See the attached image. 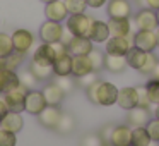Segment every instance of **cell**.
I'll use <instances>...</instances> for the list:
<instances>
[{
  "instance_id": "4fadbf2b",
  "label": "cell",
  "mask_w": 159,
  "mask_h": 146,
  "mask_svg": "<svg viewBox=\"0 0 159 146\" xmlns=\"http://www.w3.org/2000/svg\"><path fill=\"white\" fill-rule=\"evenodd\" d=\"M62 114L63 112L57 105H46L41 110V114H38V120L46 129H55L58 120H60V117H62Z\"/></svg>"
},
{
  "instance_id": "30bf717a",
  "label": "cell",
  "mask_w": 159,
  "mask_h": 146,
  "mask_svg": "<svg viewBox=\"0 0 159 146\" xmlns=\"http://www.w3.org/2000/svg\"><path fill=\"white\" fill-rule=\"evenodd\" d=\"M151 119H152V114L149 110V107H142V105H137L132 110H128V115H127L128 125H132V127H145Z\"/></svg>"
},
{
  "instance_id": "d6a6232c",
  "label": "cell",
  "mask_w": 159,
  "mask_h": 146,
  "mask_svg": "<svg viewBox=\"0 0 159 146\" xmlns=\"http://www.w3.org/2000/svg\"><path fill=\"white\" fill-rule=\"evenodd\" d=\"M145 90H147V96L151 100L152 105H157L159 103V81L157 79H149L145 83Z\"/></svg>"
},
{
  "instance_id": "e0dca14e",
  "label": "cell",
  "mask_w": 159,
  "mask_h": 146,
  "mask_svg": "<svg viewBox=\"0 0 159 146\" xmlns=\"http://www.w3.org/2000/svg\"><path fill=\"white\" fill-rule=\"evenodd\" d=\"M55 59H57V53H55V48H53L52 43H41L34 50L31 60H34L38 64H43V66H53Z\"/></svg>"
},
{
  "instance_id": "cb8c5ba5",
  "label": "cell",
  "mask_w": 159,
  "mask_h": 146,
  "mask_svg": "<svg viewBox=\"0 0 159 146\" xmlns=\"http://www.w3.org/2000/svg\"><path fill=\"white\" fill-rule=\"evenodd\" d=\"M145 57H147V52L137 48V46H130V50L127 52L125 59H127L128 67H132V69H135V71H140L142 66H144V62H145Z\"/></svg>"
},
{
  "instance_id": "ba28073f",
  "label": "cell",
  "mask_w": 159,
  "mask_h": 146,
  "mask_svg": "<svg viewBox=\"0 0 159 146\" xmlns=\"http://www.w3.org/2000/svg\"><path fill=\"white\" fill-rule=\"evenodd\" d=\"M108 28H110L111 36H127L128 33H135L134 21H130V17H110L108 21Z\"/></svg>"
},
{
  "instance_id": "7dc6e473",
  "label": "cell",
  "mask_w": 159,
  "mask_h": 146,
  "mask_svg": "<svg viewBox=\"0 0 159 146\" xmlns=\"http://www.w3.org/2000/svg\"><path fill=\"white\" fill-rule=\"evenodd\" d=\"M154 117H156V119H159V103L156 105V108H154Z\"/></svg>"
},
{
  "instance_id": "8fae6325",
  "label": "cell",
  "mask_w": 159,
  "mask_h": 146,
  "mask_svg": "<svg viewBox=\"0 0 159 146\" xmlns=\"http://www.w3.org/2000/svg\"><path fill=\"white\" fill-rule=\"evenodd\" d=\"M12 43H14V50L28 53L34 43V35L29 29H16L12 33Z\"/></svg>"
},
{
  "instance_id": "f907efd6",
  "label": "cell",
  "mask_w": 159,
  "mask_h": 146,
  "mask_svg": "<svg viewBox=\"0 0 159 146\" xmlns=\"http://www.w3.org/2000/svg\"><path fill=\"white\" fill-rule=\"evenodd\" d=\"M156 12H157V22H159V9H157V11H156Z\"/></svg>"
},
{
  "instance_id": "74e56055",
  "label": "cell",
  "mask_w": 159,
  "mask_h": 146,
  "mask_svg": "<svg viewBox=\"0 0 159 146\" xmlns=\"http://www.w3.org/2000/svg\"><path fill=\"white\" fill-rule=\"evenodd\" d=\"M98 81V76H96V72H89V74H84V76H79V77H75V84L79 88H82V90H87L89 86H93L94 83Z\"/></svg>"
},
{
  "instance_id": "f1b7e54d",
  "label": "cell",
  "mask_w": 159,
  "mask_h": 146,
  "mask_svg": "<svg viewBox=\"0 0 159 146\" xmlns=\"http://www.w3.org/2000/svg\"><path fill=\"white\" fill-rule=\"evenodd\" d=\"M19 81H21V84L26 88V90H38V84L41 83V81L38 79V77L34 76V74L31 72V69H26V71H22L21 74H19Z\"/></svg>"
},
{
  "instance_id": "836d02e7",
  "label": "cell",
  "mask_w": 159,
  "mask_h": 146,
  "mask_svg": "<svg viewBox=\"0 0 159 146\" xmlns=\"http://www.w3.org/2000/svg\"><path fill=\"white\" fill-rule=\"evenodd\" d=\"M63 2H65L67 9H69V14H82L89 7L87 0H63Z\"/></svg>"
},
{
  "instance_id": "ffe728a7",
  "label": "cell",
  "mask_w": 159,
  "mask_h": 146,
  "mask_svg": "<svg viewBox=\"0 0 159 146\" xmlns=\"http://www.w3.org/2000/svg\"><path fill=\"white\" fill-rule=\"evenodd\" d=\"M110 28H108V22L99 21V19H94L93 28H91L89 38L93 40V43H106L110 40Z\"/></svg>"
},
{
  "instance_id": "7bdbcfd3",
  "label": "cell",
  "mask_w": 159,
  "mask_h": 146,
  "mask_svg": "<svg viewBox=\"0 0 159 146\" xmlns=\"http://www.w3.org/2000/svg\"><path fill=\"white\" fill-rule=\"evenodd\" d=\"M106 4H108V0H87V5H89L91 9H99Z\"/></svg>"
},
{
  "instance_id": "ac0fdd59",
  "label": "cell",
  "mask_w": 159,
  "mask_h": 146,
  "mask_svg": "<svg viewBox=\"0 0 159 146\" xmlns=\"http://www.w3.org/2000/svg\"><path fill=\"white\" fill-rule=\"evenodd\" d=\"M132 125H115L111 132L110 144L113 146H130L132 144Z\"/></svg>"
},
{
  "instance_id": "4316f807",
  "label": "cell",
  "mask_w": 159,
  "mask_h": 146,
  "mask_svg": "<svg viewBox=\"0 0 159 146\" xmlns=\"http://www.w3.org/2000/svg\"><path fill=\"white\" fill-rule=\"evenodd\" d=\"M29 69H31V72L34 74L39 81H48L50 77L53 76V67L52 66H43V64L34 62V60H31Z\"/></svg>"
},
{
  "instance_id": "6da1fadb",
  "label": "cell",
  "mask_w": 159,
  "mask_h": 146,
  "mask_svg": "<svg viewBox=\"0 0 159 146\" xmlns=\"http://www.w3.org/2000/svg\"><path fill=\"white\" fill-rule=\"evenodd\" d=\"M87 98L91 103L94 105H101V107H111L116 103L118 98V88L113 83L108 81H99L98 79L93 86H89L86 90Z\"/></svg>"
},
{
  "instance_id": "9a60e30c",
  "label": "cell",
  "mask_w": 159,
  "mask_h": 146,
  "mask_svg": "<svg viewBox=\"0 0 159 146\" xmlns=\"http://www.w3.org/2000/svg\"><path fill=\"white\" fill-rule=\"evenodd\" d=\"M67 48L72 55H89V52L94 48V43L87 36H72V40L67 43Z\"/></svg>"
},
{
  "instance_id": "f35d334b",
  "label": "cell",
  "mask_w": 159,
  "mask_h": 146,
  "mask_svg": "<svg viewBox=\"0 0 159 146\" xmlns=\"http://www.w3.org/2000/svg\"><path fill=\"white\" fill-rule=\"evenodd\" d=\"M16 144H17L16 132H11L7 129L0 127V146H16Z\"/></svg>"
},
{
  "instance_id": "f6af8a7d",
  "label": "cell",
  "mask_w": 159,
  "mask_h": 146,
  "mask_svg": "<svg viewBox=\"0 0 159 146\" xmlns=\"http://www.w3.org/2000/svg\"><path fill=\"white\" fill-rule=\"evenodd\" d=\"M147 2V7L149 9H154V11H157L159 9V0H145Z\"/></svg>"
},
{
  "instance_id": "484cf974",
  "label": "cell",
  "mask_w": 159,
  "mask_h": 146,
  "mask_svg": "<svg viewBox=\"0 0 159 146\" xmlns=\"http://www.w3.org/2000/svg\"><path fill=\"white\" fill-rule=\"evenodd\" d=\"M152 139L145 127H134L132 131V146H151Z\"/></svg>"
},
{
  "instance_id": "5bb4252c",
  "label": "cell",
  "mask_w": 159,
  "mask_h": 146,
  "mask_svg": "<svg viewBox=\"0 0 159 146\" xmlns=\"http://www.w3.org/2000/svg\"><path fill=\"white\" fill-rule=\"evenodd\" d=\"M45 16H46V19H50V21L62 22V21H65V19L69 17V9H67V5H65L63 0H53V2L46 4Z\"/></svg>"
},
{
  "instance_id": "1f68e13d",
  "label": "cell",
  "mask_w": 159,
  "mask_h": 146,
  "mask_svg": "<svg viewBox=\"0 0 159 146\" xmlns=\"http://www.w3.org/2000/svg\"><path fill=\"white\" fill-rule=\"evenodd\" d=\"M24 57H26V53L14 50L11 55L4 59L5 60V67H7V69H11V71H17L19 67L22 66V62H24Z\"/></svg>"
},
{
  "instance_id": "4dcf8cb0",
  "label": "cell",
  "mask_w": 159,
  "mask_h": 146,
  "mask_svg": "<svg viewBox=\"0 0 159 146\" xmlns=\"http://www.w3.org/2000/svg\"><path fill=\"white\" fill-rule=\"evenodd\" d=\"M104 55H106V52H103V50L99 48H93L89 52V60L91 64H93V71L94 72H98V71H101L104 67Z\"/></svg>"
},
{
  "instance_id": "603a6c76",
  "label": "cell",
  "mask_w": 159,
  "mask_h": 146,
  "mask_svg": "<svg viewBox=\"0 0 159 146\" xmlns=\"http://www.w3.org/2000/svg\"><path fill=\"white\" fill-rule=\"evenodd\" d=\"M22 125H24V120H22L21 114L11 112V110H9V114L2 119V122H0V127L2 129H7V131H11V132H16V134L21 132Z\"/></svg>"
},
{
  "instance_id": "816d5d0a",
  "label": "cell",
  "mask_w": 159,
  "mask_h": 146,
  "mask_svg": "<svg viewBox=\"0 0 159 146\" xmlns=\"http://www.w3.org/2000/svg\"><path fill=\"white\" fill-rule=\"evenodd\" d=\"M104 146H113V144H104Z\"/></svg>"
},
{
  "instance_id": "8d00e7d4",
  "label": "cell",
  "mask_w": 159,
  "mask_h": 146,
  "mask_svg": "<svg viewBox=\"0 0 159 146\" xmlns=\"http://www.w3.org/2000/svg\"><path fill=\"white\" fill-rule=\"evenodd\" d=\"M156 64H157V57L154 55V52H147V57H145V62L142 66V69L139 71L140 74H145V76H151L152 71H154Z\"/></svg>"
},
{
  "instance_id": "d4e9b609",
  "label": "cell",
  "mask_w": 159,
  "mask_h": 146,
  "mask_svg": "<svg viewBox=\"0 0 159 146\" xmlns=\"http://www.w3.org/2000/svg\"><path fill=\"white\" fill-rule=\"evenodd\" d=\"M127 59L121 55H110L106 53L104 55V69L110 71V72H121V71L127 69Z\"/></svg>"
},
{
  "instance_id": "d590c367",
  "label": "cell",
  "mask_w": 159,
  "mask_h": 146,
  "mask_svg": "<svg viewBox=\"0 0 159 146\" xmlns=\"http://www.w3.org/2000/svg\"><path fill=\"white\" fill-rule=\"evenodd\" d=\"M80 146H104V141L99 132H89L82 138Z\"/></svg>"
},
{
  "instance_id": "7c38bea8",
  "label": "cell",
  "mask_w": 159,
  "mask_h": 146,
  "mask_svg": "<svg viewBox=\"0 0 159 146\" xmlns=\"http://www.w3.org/2000/svg\"><path fill=\"white\" fill-rule=\"evenodd\" d=\"M132 7L130 0H108L106 12L110 17H132Z\"/></svg>"
},
{
  "instance_id": "277c9868",
  "label": "cell",
  "mask_w": 159,
  "mask_h": 146,
  "mask_svg": "<svg viewBox=\"0 0 159 146\" xmlns=\"http://www.w3.org/2000/svg\"><path fill=\"white\" fill-rule=\"evenodd\" d=\"M26 93H28V90H26L22 84L19 88H14V90L4 93V100H5V103H7L9 110L22 114V112L26 110Z\"/></svg>"
},
{
  "instance_id": "ee69618b",
  "label": "cell",
  "mask_w": 159,
  "mask_h": 146,
  "mask_svg": "<svg viewBox=\"0 0 159 146\" xmlns=\"http://www.w3.org/2000/svg\"><path fill=\"white\" fill-rule=\"evenodd\" d=\"M7 114H9V107H7V103H5V100L2 98V100H0V122H2V119Z\"/></svg>"
},
{
  "instance_id": "44dd1931",
  "label": "cell",
  "mask_w": 159,
  "mask_h": 146,
  "mask_svg": "<svg viewBox=\"0 0 159 146\" xmlns=\"http://www.w3.org/2000/svg\"><path fill=\"white\" fill-rule=\"evenodd\" d=\"M43 95H45V100L48 105H57L58 107L60 103H62L63 96H65V93H63V90L58 86V84L55 83V81H52V83H48L45 88H43Z\"/></svg>"
},
{
  "instance_id": "f546056e",
  "label": "cell",
  "mask_w": 159,
  "mask_h": 146,
  "mask_svg": "<svg viewBox=\"0 0 159 146\" xmlns=\"http://www.w3.org/2000/svg\"><path fill=\"white\" fill-rule=\"evenodd\" d=\"M14 52V43H12V35L0 33V59H5Z\"/></svg>"
},
{
  "instance_id": "c3c4849f",
  "label": "cell",
  "mask_w": 159,
  "mask_h": 146,
  "mask_svg": "<svg viewBox=\"0 0 159 146\" xmlns=\"http://www.w3.org/2000/svg\"><path fill=\"white\" fill-rule=\"evenodd\" d=\"M156 38H157V46H159V26H157V29H156Z\"/></svg>"
},
{
  "instance_id": "681fc988",
  "label": "cell",
  "mask_w": 159,
  "mask_h": 146,
  "mask_svg": "<svg viewBox=\"0 0 159 146\" xmlns=\"http://www.w3.org/2000/svg\"><path fill=\"white\" fill-rule=\"evenodd\" d=\"M43 4H50V2H53V0H41Z\"/></svg>"
},
{
  "instance_id": "60d3db41",
  "label": "cell",
  "mask_w": 159,
  "mask_h": 146,
  "mask_svg": "<svg viewBox=\"0 0 159 146\" xmlns=\"http://www.w3.org/2000/svg\"><path fill=\"white\" fill-rule=\"evenodd\" d=\"M137 88V93H139V105H142V107H151V100H149L147 96V90H145V84H142V86H135Z\"/></svg>"
},
{
  "instance_id": "b9f144b4",
  "label": "cell",
  "mask_w": 159,
  "mask_h": 146,
  "mask_svg": "<svg viewBox=\"0 0 159 146\" xmlns=\"http://www.w3.org/2000/svg\"><path fill=\"white\" fill-rule=\"evenodd\" d=\"M113 129H115V125H111V124H108V125H104L103 129H101V138H103V141H104V144H110V139H111V132H113Z\"/></svg>"
},
{
  "instance_id": "9c48e42d",
  "label": "cell",
  "mask_w": 159,
  "mask_h": 146,
  "mask_svg": "<svg viewBox=\"0 0 159 146\" xmlns=\"http://www.w3.org/2000/svg\"><path fill=\"white\" fill-rule=\"evenodd\" d=\"M46 100L43 91L39 90H29L26 93V112L31 115H38L41 114V110L46 107Z\"/></svg>"
},
{
  "instance_id": "7a4b0ae2",
  "label": "cell",
  "mask_w": 159,
  "mask_h": 146,
  "mask_svg": "<svg viewBox=\"0 0 159 146\" xmlns=\"http://www.w3.org/2000/svg\"><path fill=\"white\" fill-rule=\"evenodd\" d=\"M93 22H94V17L87 16L86 12H82V14H69V17L65 19V28L74 36H87L89 38Z\"/></svg>"
},
{
  "instance_id": "83f0119b",
  "label": "cell",
  "mask_w": 159,
  "mask_h": 146,
  "mask_svg": "<svg viewBox=\"0 0 159 146\" xmlns=\"http://www.w3.org/2000/svg\"><path fill=\"white\" fill-rule=\"evenodd\" d=\"M74 129H75V119H74L70 114H62V117H60L55 131L60 132V134H70Z\"/></svg>"
},
{
  "instance_id": "3957f363",
  "label": "cell",
  "mask_w": 159,
  "mask_h": 146,
  "mask_svg": "<svg viewBox=\"0 0 159 146\" xmlns=\"http://www.w3.org/2000/svg\"><path fill=\"white\" fill-rule=\"evenodd\" d=\"M134 35L135 33H128L127 36H110V40L104 43V52L110 55L125 57L130 46H134Z\"/></svg>"
},
{
  "instance_id": "5b68a950",
  "label": "cell",
  "mask_w": 159,
  "mask_h": 146,
  "mask_svg": "<svg viewBox=\"0 0 159 146\" xmlns=\"http://www.w3.org/2000/svg\"><path fill=\"white\" fill-rule=\"evenodd\" d=\"M134 24L137 29H151V31H156L159 26L157 22V12L154 9H139L137 14L134 16Z\"/></svg>"
},
{
  "instance_id": "db71d44e",
  "label": "cell",
  "mask_w": 159,
  "mask_h": 146,
  "mask_svg": "<svg viewBox=\"0 0 159 146\" xmlns=\"http://www.w3.org/2000/svg\"><path fill=\"white\" fill-rule=\"evenodd\" d=\"M130 146H132V144H130Z\"/></svg>"
},
{
  "instance_id": "7402d4cb",
  "label": "cell",
  "mask_w": 159,
  "mask_h": 146,
  "mask_svg": "<svg viewBox=\"0 0 159 146\" xmlns=\"http://www.w3.org/2000/svg\"><path fill=\"white\" fill-rule=\"evenodd\" d=\"M93 72V64H91L89 57L87 55H74L72 60V76L79 77L84 76V74Z\"/></svg>"
},
{
  "instance_id": "8992f818",
  "label": "cell",
  "mask_w": 159,
  "mask_h": 146,
  "mask_svg": "<svg viewBox=\"0 0 159 146\" xmlns=\"http://www.w3.org/2000/svg\"><path fill=\"white\" fill-rule=\"evenodd\" d=\"M63 31H65V26H62V22L46 19V22H43L39 28V38L43 43H55L62 40Z\"/></svg>"
},
{
  "instance_id": "bcb514c9",
  "label": "cell",
  "mask_w": 159,
  "mask_h": 146,
  "mask_svg": "<svg viewBox=\"0 0 159 146\" xmlns=\"http://www.w3.org/2000/svg\"><path fill=\"white\" fill-rule=\"evenodd\" d=\"M154 79H157L159 81V60H157V64H156V67H154V71H152V74H151Z\"/></svg>"
},
{
  "instance_id": "e575fe53",
  "label": "cell",
  "mask_w": 159,
  "mask_h": 146,
  "mask_svg": "<svg viewBox=\"0 0 159 146\" xmlns=\"http://www.w3.org/2000/svg\"><path fill=\"white\" fill-rule=\"evenodd\" d=\"M53 81L62 88L65 95L67 93H72L74 88H75V81H74L70 76H55V79H53Z\"/></svg>"
},
{
  "instance_id": "d6986e66",
  "label": "cell",
  "mask_w": 159,
  "mask_h": 146,
  "mask_svg": "<svg viewBox=\"0 0 159 146\" xmlns=\"http://www.w3.org/2000/svg\"><path fill=\"white\" fill-rule=\"evenodd\" d=\"M72 60L74 55L70 52L58 55L53 62V76H72Z\"/></svg>"
},
{
  "instance_id": "f5cc1de1",
  "label": "cell",
  "mask_w": 159,
  "mask_h": 146,
  "mask_svg": "<svg viewBox=\"0 0 159 146\" xmlns=\"http://www.w3.org/2000/svg\"><path fill=\"white\" fill-rule=\"evenodd\" d=\"M0 95H2V88H0Z\"/></svg>"
},
{
  "instance_id": "52a82bcc",
  "label": "cell",
  "mask_w": 159,
  "mask_h": 146,
  "mask_svg": "<svg viewBox=\"0 0 159 146\" xmlns=\"http://www.w3.org/2000/svg\"><path fill=\"white\" fill-rule=\"evenodd\" d=\"M134 46L144 50V52H154L157 48L156 31H151V29H137L134 35Z\"/></svg>"
},
{
  "instance_id": "ab89813d",
  "label": "cell",
  "mask_w": 159,
  "mask_h": 146,
  "mask_svg": "<svg viewBox=\"0 0 159 146\" xmlns=\"http://www.w3.org/2000/svg\"><path fill=\"white\" fill-rule=\"evenodd\" d=\"M145 129H147L149 136H151L152 141L159 143V119H151V120L147 122V125H145Z\"/></svg>"
},
{
  "instance_id": "2e32d148",
  "label": "cell",
  "mask_w": 159,
  "mask_h": 146,
  "mask_svg": "<svg viewBox=\"0 0 159 146\" xmlns=\"http://www.w3.org/2000/svg\"><path fill=\"white\" fill-rule=\"evenodd\" d=\"M118 107H121L123 110H132L134 107L139 105V93L137 88H121L118 90V98H116Z\"/></svg>"
}]
</instances>
